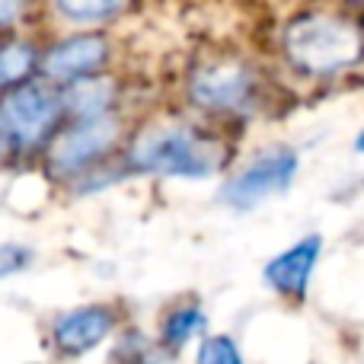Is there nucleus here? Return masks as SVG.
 Masks as SVG:
<instances>
[{
  "label": "nucleus",
  "mask_w": 364,
  "mask_h": 364,
  "mask_svg": "<svg viewBox=\"0 0 364 364\" xmlns=\"http://www.w3.org/2000/svg\"><path fill=\"white\" fill-rule=\"evenodd\" d=\"M320 250H323L320 233H310V237L297 240L294 246L278 252V256L265 265V282H269L282 297L304 301V297H307V288H310V275H314L316 262H320Z\"/></svg>",
  "instance_id": "9"
},
{
  "label": "nucleus",
  "mask_w": 364,
  "mask_h": 364,
  "mask_svg": "<svg viewBox=\"0 0 364 364\" xmlns=\"http://www.w3.org/2000/svg\"><path fill=\"white\" fill-rule=\"evenodd\" d=\"M128 164L141 173L176 179H208L224 166V147L214 138L182 125L147 128L128 151Z\"/></svg>",
  "instance_id": "1"
},
{
  "label": "nucleus",
  "mask_w": 364,
  "mask_h": 364,
  "mask_svg": "<svg viewBox=\"0 0 364 364\" xmlns=\"http://www.w3.org/2000/svg\"><path fill=\"white\" fill-rule=\"evenodd\" d=\"M355 151H358V154H364V132L358 134V141H355Z\"/></svg>",
  "instance_id": "18"
},
{
  "label": "nucleus",
  "mask_w": 364,
  "mask_h": 364,
  "mask_svg": "<svg viewBox=\"0 0 364 364\" xmlns=\"http://www.w3.org/2000/svg\"><path fill=\"white\" fill-rule=\"evenodd\" d=\"M195 364H243V355L230 336H208L198 346Z\"/></svg>",
  "instance_id": "14"
},
{
  "label": "nucleus",
  "mask_w": 364,
  "mask_h": 364,
  "mask_svg": "<svg viewBox=\"0 0 364 364\" xmlns=\"http://www.w3.org/2000/svg\"><path fill=\"white\" fill-rule=\"evenodd\" d=\"M109 61V42L102 36H74L42 55V74L48 80L77 83L93 77Z\"/></svg>",
  "instance_id": "8"
},
{
  "label": "nucleus",
  "mask_w": 364,
  "mask_h": 364,
  "mask_svg": "<svg viewBox=\"0 0 364 364\" xmlns=\"http://www.w3.org/2000/svg\"><path fill=\"white\" fill-rule=\"evenodd\" d=\"M26 0H0V29H10L23 19Z\"/></svg>",
  "instance_id": "17"
},
{
  "label": "nucleus",
  "mask_w": 364,
  "mask_h": 364,
  "mask_svg": "<svg viewBox=\"0 0 364 364\" xmlns=\"http://www.w3.org/2000/svg\"><path fill=\"white\" fill-rule=\"evenodd\" d=\"M38 64L36 45L32 42H6L0 45V90H16L29 83L32 70Z\"/></svg>",
  "instance_id": "11"
},
{
  "label": "nucleus",
  "mask_w": 364,
  "mask_h": 364,
  "mask_svg": "<svg viewBox=\"0 0 364 364\" xmlns=\"http://www.w3.org/2000/svg\"><path fill=\"white\" fill-rule=\"evenodd\" d=\"M68 23H106L125 6V0H55Z\"/></svg>",
  "instance_id": "13"
},
{
  "label": "nucleus",
  "mask_w": 364,
  "mask_h": 364,
  "mask_svg": "<svg viewBox=\"0 0 364 364\" xmlns=\"http://www.w3.org/2000/svg\"><path fill=\"white\" fill-rule=\"evenodd\" d=\"M201 329H205V314H201V307H195V304H182V307L170 310V314L164 316L160 342H164V348H170V352H179V348L188 346Z\"/></svg>",
  "instance_id": "12"
},
{
  "label": "nucleus",
  "mask_w": 364,
  "mask_h": 364,
  "mask_svg": "<svg viewBox=\"0 0 364 364\" xmlns=\"http://www.w3.org/2000/svg\"><path fill=\"white\" fill-rule=\"evenodd\" d=\"M64 112L77 115V122L83 119H100V115H109V106H112V83L100 80V77H87V80L70 83L68 96H61Z\"/></svg>",
  "instance_id": "10"
},
{
  "label": "nucleus",
  "mask_w": 364,
  "mask_h": 364,
  "mask_svg": "<svg viewBox=\"0 0 364 364\" xmlns=\"http://www.w3.org/2000/svg\"><path fill=\"white\" fill-rule=\"evenodd\" d=\"M112 364H157V355L141 333H128L115 348Z\"/></svg>",
  "instance_id": "15"
},
{
  "label": "nucleus",
  "mask_w": 364,
  "mask_h": 364,
  "mask_svg": "<svg viewBox=\"0 0 364 364\" xmlns=\"http://www.w3.org/2000/svg\"><path fill=\"white\" fill-rule=\"evenodd\" d=\"M64 115V102L45 83H23L0 96V151L29 154L51 138Z\"/></svg>",
  "instance_id": "3"
},
{
  "label": "nucleus",
  "mask_w": 364,
  "mask_h": 364,
  "mask_svg": "<svg viewBox=\"0 0 364 364\" xmlns=\"http://www.w3.org/2000/svg\"><path fill=\"white\" fill-rule=\"evenodd\" d=\"M294 173H297V154L291 147H272V151L259 154L246 170H240L220 188V201L237 208V211L256 208L269 195L284 192L294 182Z\"/></svg>",
  "instance_id": "4"
},
{
  "label": "nucleus",
  "mask_w": 364,
  "mask_h": 364,
  "mask_svg": "<svg viewBox=\"0 0 364 364\" xmlns=\"http://www.w3.org/2000/svg\"><path fill=\"white\" fill-rule=\"evenodd\" d=\"M32 265V250L19 243H0V278H13Z\"/></svg>",
  "instance_id": "16"
},
{
  "label": "nucleus",
  "mask_w": 364,
  "mask_h": 364,
  "mask_svg": "<svg viewBox=\"0 0 364 364\" xmlns=\"http://www.w3.org/2000/svg\"><path fill=\"white\" fill-rule=\"evenodd\" d=\"M284 55L304 74L329 77L361 61L364 38L348 19L333 13H307L284 29Z\"/></svg>",
  "instance_id": "2"
},
{
  "label": "nucleus",
  "mask_w": 364,
  "mask_h": 364,
  "mask_svg": "<svg viewBox=\"0 0 364 364\" xmlns=\"http://www.w3.org/2000/svg\"><path fill=\"white\" fill-rule=\"evenodd\" d=\"M122 134V125L112 115H100V119H83L70 125L61 138L51 141L48 151V170L55 176H74V173L93 166L100 157H106L115 147Z\"/></svg>",
  "instance_id": "5"
},
{
  "label": "nucleus",
  "mask_w": 364,
  "mask_h": 364,
  "mask_svg": "<svg viewBox=\"0 0 364 364\" xmlns=\"http://www.w3.org/2000/svg\"><path fill=\"white\" fill-rule=\"evenodd\" d=\"M112 329L115 310L106 304H87V307H74L58 316L51 326V342L64 358H80L96 346H102L112 336Z\"/></svg>",
  "instance_id": "7"
},
{
  "label": "nucleus",
  "mask_w": 364,
  "mask_h": 364,
  "mask_svg": "<svg viewBox=\"0 0 364 364\" xmlns=\"http://www.w3.org/2000/svg\"><path fill=\"white\" fill-rule=\"evenodd\" d=\"M188 96L208 112H246L256 102V77L243 64H208L195 70Z\"/></svg>",
  "instance_id": "6"
}]
</instances>
